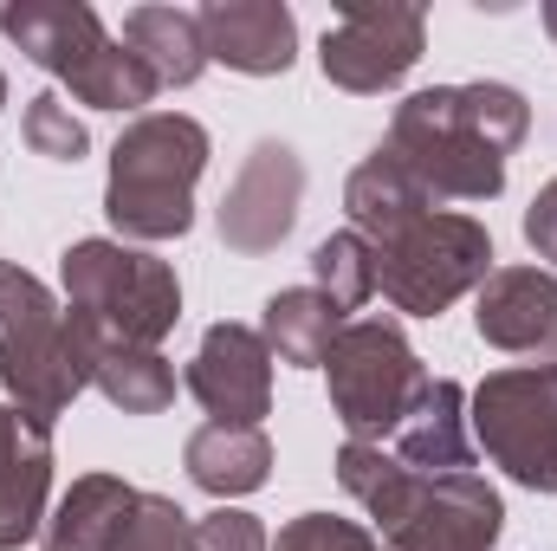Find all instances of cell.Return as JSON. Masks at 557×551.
I'll return each instance as SVG.
<instances>
[{"mask_svg": "<svg viewBox=\"0 0 557 551\" xmlns=\"http://www.w3.org/2000/svg\"><path fill=\"white\" fill-rule=\"evenodd\" d=\"M344 215H350V234H363L370 247H383V241L403 234L409 221L434 215V195L376 143V149L350 169V182H344Z\"/></svg>", "mask_w": 557, "mask_h": 551, "instance_id": "cell-17", "label": "cell"}, {"mask_svg": "<svg viewBox=\"0 0 557 551\" xmlns=\"http://www.w3.org/2000/svg\"><path fill=\"white\" fill-rule=\"evenodd\" d=\"M0 111H7V72H0Z\"/></svg>", "mask_w": 557, "mask_h": 551, "instance_id": "cell-30", "label": "cell"}, {"mask_svg": "<svg viewBox=\"0 0 557 551\" xmlns=\"http://www.w3.org/2000/svg\"><path fill=\"white\" fill-rule=\"evenodd\" d=\"M182 467L201 493H214L221 506L240 500V493H260L273 480V441L267 428H234V421H208L188 434L182 448Z\"/></svg>", "mask_w": 557, "mask_h": 551, "instance_id": "cell-18", "label": "cell"}, {"mask_svg": "<svg viewBox=\"0 0 557 551\" xmlns=\"http://www.w3.org/2000/svg\"><path fill=\"white\" fill-rule=\"evenodd\" d=\"M273 551H383L376 532H363L357 519H331V513H298L285 532L273 539Z\"/></svg>", "mask_w": 557, "mask_h": 551, "instance_id": "cell-26", "label": "cell"}, {"mask_svg": "<svg viewBox=\"0 0 557 551\" xmlns=\"http://www.w3.org/2000/svg\"><path fill=\"white\" fill-rule=\"evenodd\" d=\"M525 137H532L525 91L499 78H473V85H434L403 98L383 149L434 201H493L506 188V156Z\"/></svg>", "mask_w": 557, "mask_h": 551, "instance_id": "cell-1", "label": "cell"}, {"mask_svg": "<svg viewBox=\"0 0 557 551\" xmlns=\"http://www.w3.org/2000/svg\"><path fill=\"white\" fill-rule=\"evenodd\" d=\"M52 500V428L0 403V551H20L46 532Z\"/></svg>", "mask_w": 557, "mask_h": 551, "instance_id": "cell-14", "label": "cell"}, {"mask_svg": "<svg viewBox=\"0 0 557 551\" xmlns=\"http://www.w3.org/2000/svg\"><path fill=\"white\" fill-rule=\"evenodd\" d=\"M117 551H195V519L169 493H137Z\"/></svg>", "mask_w": 557, "mask_h": 551, "instance_id": "cell-25", "label": "cell"}, {"mask_svg": "<svg viewBox=\"0 0 557 551\" xmlns=\"http://www.w3.org/2000/svg\"><path fill=\"white\" fill-rule=\"evenodd\" d=\"M344 493L376 519L383 551H493L506 506L499 493L467 474H416L383 441H344L337 448Z\"/></svg>", "mask_w": 557, "mask_h": 551, "instance_id": "cell-2", "label": "cell"}, {"mask_svg": "<svg viewBox=\"0 0 557 551\" xmlns=\"http://www.w3.org/2000/svg\"><path fill=\"white\" fill-rule=\"evenodd\" d=\"M324 383H331V415L344 421L350 441H389L396 421L428 390V370L396 318H357L337 331L324 357Z\"/></svg>", "mask_w": 557, "mask_h": 551, "instance_id": "cell-7", "label": "cell"}, {"mask_svg": "<svg viewBox=\"0 0 557 551\" xmlns=\"http://www.w3.org/2000/svg\"><path fill=\"white\" fill-rule=\"evenodd\" d=\"M208 169V131L182 111H143L111 143L104 215L124 241H182L195 228V182Z\"/></svg>", "mask_w": 557, "mask_h": 551, "instance_id": "cell-4", "label": "cell"}, {"mask_svg": "<svg viewBox=\"0 0 557 551\" xmlns=\"http://www.w3.org/2000/svg\"><path fill=\"white\" fill-rule=\"evenodd\" d=\"M91 390L124 415H162L175 403V370L162 351H98Z\"/></svg>", "mask_w": 557, "mask_h": 551, "instance_id": "cell-22", "label": "cell"}, {"mask_svg": "<svg viewBox=\"0 0 557 551\" xmlns=\"http://www.w3.org/2000/svg\"><path fill=\"white\" fill-rule=\"evenodd\" d=\"M421 52H428V13L421 7H409V0H344L337 26L318 46V65L337 91L383 98L416 72Z\"/></svg>", "mask_w": 557, "mask_h": 551, "instance_id": "cell-10", "label": "cell"}, {"mask_svg": "<svg viewBox=\"0 0 557 551\" xmlns=\"http://www.w3.org/2000/svg\"><path fill=\"white\" fill-rule=\"evenodd\" d=\"M545 33H552V39H557V0H552V7H545Z\"/></svg>", "mask_w": 557, "mask_h": 551, "instance_id": "cell-29", "label": "cell"}, {"mask_svg": "<svg viewBox=\"0 0 557 551\" xmlns=\"http://www.w3.org/2000/svg\"><path fill=\"white\" fill-rule=\"evenodd\" d=\"M298 201H305V162L298 149L278 137H260L247 149L240 175L221 195V247L240 260H267L278 241L298 228Z\"/></svg>", "mask_w": 557, "mask_h": 551, "instance_id": "cell-11", "label": "cell"}, {"mask_svg": "<svg viewBox=\"0 0 557 551\" xmlns=\"http://www.w3.org/2000/svg\"><path fill=\"white\" fill-rule=\"evenodd\" d=\"M188 396L214 421L260 428L273 415V351L253 325H208L195 364H188Z\"/></svg>", "mask_w": 557, "mask_h": 551, "instance_id": "cell-12", "label": "cell"}, {"mask_svg": "<svg viewBox=\"0 0 557 551\" xmlns=\"http://www.w3.org/2000/svg\"><path fill=\"white\" fill-rule=\"evenodd\" d=\"M195 551H273V539H267V526L253 513L214 506V513L195 519Z\"/></svg>", "mask_w": 557, "mask_h": 551, "instance_id": "cell-27", "label": "cell"}, {"mask_svg": "<svg viewBox=\"0 0 557 551\" xmlns=\"http://www.w3.org/2000/svg\"><path fill=\"white\" fill-rule=\"evenodd\" d=\"M473 331L506 357H557V273L493 267L473 298Z\"/></svg>", "mask_w": 557, "mask_h": 551, "instance_id": "cell-13", "label": "cell"}, {"mask_svg": "<svg viewBox=\"0 0 557 551\" xmlns=\"http://www.w3.org/2000/svg\"><path fill=\"white\" fill-rule=\"evenodd\" d=\"M311 285L350 318L357 305H370L376 298V254H370V241L363 234H331V241H318L311 247Z\"/></svg>", "mask_w": 557, "mask_h": 551, "instance_id": "cell-23", "label": "cell"}, {"mask_svg": "<svg viewBox=\"0 0 557 551\" xmlns=\"http://www.w3.org/2000/svg\"><path fill=\"white\" fill-rule=\"evenodd\" d=\"M525 241H532L539 260H557V175L532 195V208H525Z\"/></svg>", "mask_w": 557, "mask_h": 551, "instance_id": "cell-28", "label": "cell"}, {"mask_svg": "<svg viewBox=\"0 0 557 551\" xmlns=\"http://www.w3.org/2000/svg\"><path fill=\"white\" fill-rule=\"evenodd\" d=\"M20 137L33 156H46V162H78L91 137H85V124L72 118V105H65V91H39L33 105H26V118H20Z\"/></svg>", "mask_w": 557, "mask_h": 551, "instance_id": "cell-24", "label": "cell"}, {"mask_svg": "<svg viewBox=\"0 0 557 551\" xmlns=\"http://www.w3.org/2000/svg\"><path fill=\"white\" fill-rule=\"evenodd\" d=\"M370 254H376V292L409 318H441L460 292H480L493 273V234L473 215H441V208Z\"/></svg>", "mask_w": 557, "mask_h": 551, "instance_id": "cell-8", "label": "cell"}, {"mask_svg": "<svg viewBox=\"0 0 557 551\" xmlns=\"http://www.w3.org/2000/svg\"><path fill=\"white\" fill-rule=\"evenodd\" d=\"M0 33L39 65L52 72L78 105L91 111H137L156 98V78L137 65V52L124 39L104 33V20L85 7V0H20V7H0Z\"/></svg>", "mask_w": 557, "mask_h": 551, "instance_id": "cell-6", "label": "cell"}, {"mask_svg": "<svg viewBox=\"0 0 557 551\" xmlns=\"http://www.w3.org/2000/svg\"><path fill=\"white\" fill-rule=\"evenodd\" d=\"M344 331V311L318 292V285H285L267 298V318H260V338L278 364H298V370H324L331 344Z\"/></svg>", "mask_w": 557, "mask_h": 551, "instance_id": "cell-21", "label": "cell"}, {"mask_svg": "<svg viewBox=\"0 0 557 551\" xmlns=\"http://www.w3.org/2000/svg\"><path fill=\"white\" fill-rule=\"evenodd\" d=\"M124 46L137 52V65L156 78V91H182L208 72V39L201 20L182 7H131L124 13Z\"/></svg>", "mask_w": 557, "mask_h": 551, "instance_id": "cell-20", "label": "cell"}, {"mask_svg": "<svg viewBox=\"0 0 557 551\" xmlns=\"http://www.w3.org/2000/svg\"><path fill=\"white\" fill-rule=\"evenodd\" d=\"M195 20H201L208 59H221L227 72L278 78L298 59V20L278 0H208Z\"/></svg>", "mask_w": 557, "mask_h": 551, "instance_id": "cell-15", "label": "cell"}, {"mask_svg": "<svg viewBox=\"0 0 557 551\" xmlns=\"http://www.w3.org/2000/svg\"><path fill=\"white\" fill-rule=\"evenodd\" d=\"M65 311L98 351H156L182 318V279L169 260L124 241H72L59 254Z\"/></svg>", "mask_w": 557, "mask_h": 551, "instance_id": "cell-5", "label": "cell"}, {"mask_svg": "<svg viewBox=\"0 0 557 551\" xmlns=\"http://www.w3.org/2000/svg\"><path fill=\"white\" fill-rule=\"evenodd\" d=\"M98 370V344L85 338V325L13 260H0V390L13 396V409L33 421H59L78 403V390H91Z\"/></svg>", "mask_w": 557, "mask_h": 551, "instance_id": "cell-3", "label": "cell"}, {"mask_svg": "<svg viewBox=\"0 0 557 551\" xmlns=\"http://www.w3.org/2000/svg\"><path fill=\"white\" fill-rule=\"evenodd\" d=\"M389 454L416 474H467L473 467V428H467V390L447 377H428L416 409L396 421Z\"/></svg>", "mask_w": 557, "mask_h": 551, "instance_id": "cell-16", "label": "cell"}, {"mask_svg": "<svg viewBox=\"0 0 557 551\" xmlns=\"http://www.w3.org/2000/svg\"><path fill=\"white\" fill-rule=\"evenodd\" d=\"M467 428L506 480L557 493V357L493 370L467 396Z\"/></svg>", "mask_w": 557, "mask_h": 551, "instance_id": "cell-9", "label": "cell"}, {"mask_svg": "<svg viewBox=\"0 0 557 551\" xmlns=\"http://www.w3.org/2000/svg\"><path fill=\"white\" fill-rule=\"evenodd\" d=\"M131 506H137L131 480H117V474H78L65 487V500L46 513L39 551H117Z\"/></svg>", "mask_w": 557, "mask_h": 551, "instance_id": "cell-19", "label": "cell"}]
</instances>
